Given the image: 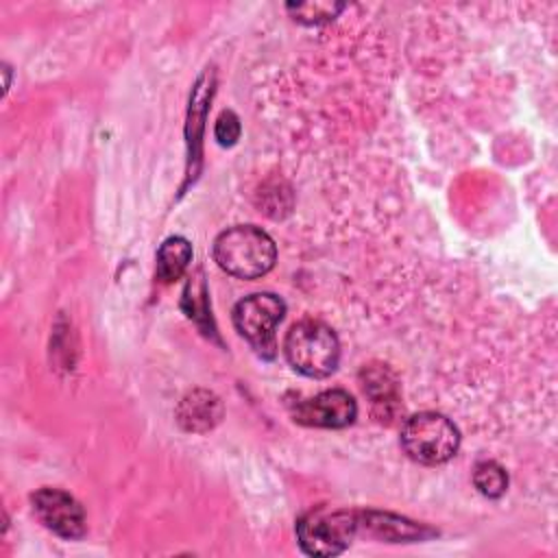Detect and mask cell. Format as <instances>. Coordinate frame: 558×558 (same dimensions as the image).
<instances>
[{
	"mask_svg": "<svg viewBox=\"0 0 558 558\" xmlns=\"http://www.w3.org/2000/svg\"><path fill=\"white\" fill-rule=\"evenodd\" d=\"M214 259L231 277L257 279L272 270L277 262V246L259 227L235 225L216 238Z\"/></svg>",
	"mask_w": 558,
	"mask_h": 558,
	"instance_id": "cell-1",
	"label": "cell"
},
{
	"mask_svg": "<svg viewBox=\"0 0 558 558\" xmlns=\"http://www.w3.org/2000/svg\"><path fill=\"white\" fill-rule=\"evenodd\" d=\"M240 118L233 113V111H222L216 120V126H214V135L218 140L220 146H233L240 137Z\"/></svg>",
	"mask_w": 558,
	"mask_h": 558,
	"instance_id": "cell-12",
	"label": "cell"
},
{
	"mask_svg": "<svg viewBox=\"0 0 558 558\" xmlns=\"http://www.w3.org/2000/svg\"><path fill=\"white\" fill-rule=\"evenodd\" d=\"M286 9L294 15V20L303 24H320L333 20L344 4H333V2H301V4H286Z\"/></svg>",
	"mask_w": 558,
	"mask_h": 558,
	"instance_id": "cell-11",
	"label": "cell"
},
{
	"mask_svg": "<svg viewBox=\"0 0 558 558\" xmlns=\"http://www.w3.org/2000/svg\"><path fill=\"white\" fill-rule=\"evenodd\" d=\"M192 262V244L183 235H172L163 240L157 251V277L163 283L179 279Z\"/></svg>",
	"mask_w": 558,
	"mask_h": 558,
	"instance_id": "cell-9",
	"label": "cell"
},
{
	"mask_svg": "<svg viewBox=\"0 0 558 558\" xmlns=\"http://www.w3.org/2000/svg\"><path fill=\"white\" fill-rule=\"evenodd\" d=\"M283 353L294 371L320 379L338 368L340 342L329 325L320 320H301L286 333Z\"/></svg>",
	"mask_w": 558,
	"mask_h": 558,
	"instance_id": "cell-2",
	"label": "cell"
},
{
	"mask_svg": "<svg viewBox=\"0 0 558 558\" xmlns=\"http://www.w3.org/2000/svg\"><path fill=\"white\" fill-rule=\"evenodd\" d=\"M286 314V303L272 292H255L240 299L233 307V325L242 338L262 355H275V327Z\"/></svg>",
	"mask_w": 558,
	"mask_h": 558,
	"instance_id": "cell-5",
	"label": "cell"
},
{
	"mask_svg": "<svg viewBox=\"0 0 558 558\" xmlns=\"http://www.w3.org/2000/svg\"><path fill=\"white\" fill-rule=\"evenodd\" d=\"M401 447L418 464H445L460 447V432L440 412H418L403 423Z\"/></svg>",
	"mask_w": 558,
	"mask_h": 558,
	"instance_id": "cell-4",
	"label": "cell"
},
{
	"mask_svg": "<svg viewBox=\"0 0 558 558\" xmlns=\"http://www.w3.org/2000/svg\"><path fill=\"white\" fill-rule=\"evenodd\" d=\"M220 399L207 390L187 392L177 408V421L187 432H207L220 421Z\"/></svg>",
	"mask_w": 558,
	"mask_h": 558,
	"instance_id": "cell-8",
	"label": "cell"
},
{
	"mask_svg": "<svg viewBox=\"0 0 558 558\" xmlns=\"http://www.w3.org/2000/svg\"><path fill=\"white\" fill-rule=\"evenodd\" d=\"M357 521V510L327 506L312 508L296 523L299 545L310 556H338L351 545V541L360 532Z\"/></svg>",
	"mask_w": 558,
	"mask_h": 558,
	"instance_id": "cell-3",
	"label": "cell"
},
{
	"mask_svg": "<svg viewBox=\"0 0 558 558\" xmlns=\"http://www.w3.org/2000/svg\"><path fill=\"white\" fill-rule=\"evenodd\" d=\"M473 484L475 488L488 497V499H497L506 493L508 488V473L501 464H497L495 460H484L475 466L473 471Z\"/></svg>",
	"mask_w": 558,
	"mask_h": 558,
	"instance_id": "cell-10",
	"label": "cell"
},
{
	"mask_svg": "<svg viewBox=\"0 0 558 558\" xmlns=\"http://www.w3.org/2000/svg\"><path fill=\"white\" fill-rule=\"evenodd\" d=\"M292 416L296 423H303L310 427L340 429L355 421L357 403L347 390L331 388V390L318 392L312 399L299 401L292 408Z\"/></svg>",
	"mask_w": 558,
	"mask_h": 558,
	"instance_id": "cell-7",
	"label": "cell"
},
{
	"mask_svg": "<svg viewBox=\"0 0 558 558\" xmlns=\"http://www.w3.org/2000/svg\"><path fill=\"white\" fill-rule=\"evenodd\" d=\"M31 501L37 519L50 532L63 538H78L85 534V510L70 493L46 486L39 488Z\"/></svg>",
	"mask_w": 558,
	"mask_h": 558,
	"instance_id": "cell-6",
	"label": "cell"
}]
</instances>
